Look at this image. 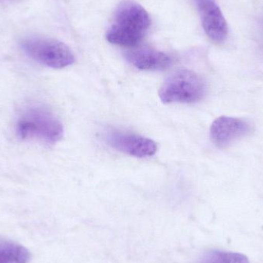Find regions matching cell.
Here are the masks:
<instances>
[{
	"instance_id": "9",
	"label": "cell",
	"mask_w": 263,
	"mask_h": 263,
	"mask_svg": "<svg viewBox=\"0 0 263 263\" xmlns=\"http://www.w3.org/2000/svg\"><path fill=\"white\" fill-rule=\"evenodd\" d=\"M29 250L20 244L12 242H0V263H29Z\"/></svg>"
},
{
	"instance_id": "8",
	"label": "cell",
	"mask_w": 263,
	"mask_h": 263,
	"mask_svg": "<svg viewBox=\"0 0 263 263\" xmlns=\"http://www.w3.org/2000/svg\"><path fill=\"white\" fill-rule=\"evenodd\" d=\"M126 57L129 63L141 70H164L173 63L171 57L165 52L148 47L127 51Z\"/></svg>"
},
{
	"instance_id": "10",
	"label": "cell",
	"mask_w": 263,
	"mask_h": 263,
	"mask_svg": "<svg viewBox=\"0 0 263 263\" xmlns=\"http://www.w3.org/2000/svg\"><path fill=\"white\" fill-rule=\"evenodd\" d=\"M199 263H250V260L241 253L210 250L202 256Z\"/></svg>"
},
{
	"instance_id": "7",
	"label": "cell",
	"mask_w": 263,
	"mask_h": 263,
	"mask_svg": "<svg viewBox=\"0 0 263 263\" xmlns=\"http://www.w3.org/2000/svg\"><path fill=\"white\" fill-rule=\"evenodd\" d=\"M204 30L216 43H222L228 35V26L220 8L215 0H195Z\"/></svg>"
},
{
	"instance_id": "4",
	"label": "cell",
	"mask_w": 263,
	"mask_h": 263,
	"mask_svg": "<svg viewBox=\"0 0 263 263\" xmlns=\"http://www.w3.org/2000/svg\"><path fill=\"white\" fill-rule=\"evenodd\" d=\"M22 49L32 60L53 69H63L75 63V55L70 48L54 39H26L22 43Z\"/></svg>"
},
{
	"instance_id": "11",
	"label": "cell",
	"mask_w": 263,
	"mask_h": 263,
	"mask_svg": "<svg viewBox=\"0 0 263 263\" xmlns=\"http://www.w3.org/2000/svg\"><path fill=\"white\" fill-rule=\"evenodd\" d=\"M13 1V0H0V2H10Z\"/></svg>"
},
{
	"instance_id": "2",
	"label": "cell",
	"mask_w": 263,
	"mask_h": 263,
	"mask_svg": "<svg viewBox=\"0 0 263 263\" xmlns=\"http://www.w3.org/2000/svg\"><path fill=\"white\" fill-rule=\"evenodd\" d=\"M16 132L21 139H39L49 143L59 142L64 134L60 120L42 107H30L25 110L17 121Z\"/></svg>"
},
{
	"instance_id": "6",
	"label": "cell",
	"mask_w": 263,
	"mask_h": 263,
	"mask_svg": "<svg viewBox=\"0 0 263 263\" xmlns=\"http://www.w3.org/2000/svg\"><path fill=\"white\" fill-rule=\"evenodd\" d=\"M252 132V126L247 120L231 117L216 119L210 127V139L219 148H225L236 141L246 137Z\"/></svg>"
},
{
	"instance_id": "1",
	"label": "cell",
	"mask_w": 263,
	"mask_h": 263,
	"mask_svg": "<svg viewBox=\"0 0 263 263\" xmlns=\"http://www.w3.org/2000/svg\"><path fill=\"white\" fill-rule=\"evenodd\" d=\"M150 23L149 15L142 6L133 1L123 2L116 10L106 40L114 44L135 47L143 40Z\"/></svg>"
},
{
	"instance_id": "5",
	"label": "cell",
	"mask_w": 263,
	"mask_h": 263,
	"mask_svg": "<svg viewBox=\"0 0 263 263\" xmlns=\"http://www.w3.org/2000/svg\"><path fill=\"white\" fill-rule=\"evenodd\" d=\"M104 138L108 145L117 151L134 157H149L157 151L154 141L134 133L110 129L106 132Z\"/></svg>"
},
{
	"instance_id": "3",
	"label": "cell",
	"mask_w": 263,
	"mask_h": 263,
	"mask_svg": "<svg viewBox=\"0 0 263 263\" xmlns=\"http://www.w3.org/2000/svg\"><path fill=\"white\" fill-rule=\"evenodd\" d=\"M206 94L205 80L196 72L187 69L173 72L164 82L159 97L164 103H195Z\"/></svg>"
}]
</instances>
